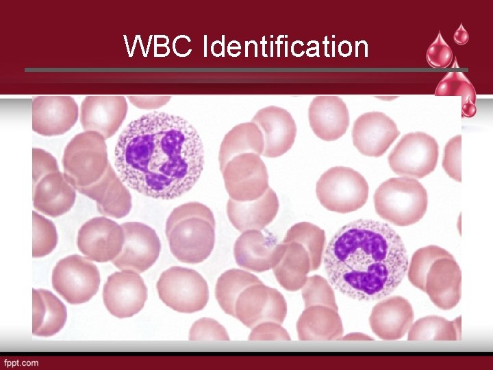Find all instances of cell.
Here are the masks:
<instances>
[{"mask_svg": "<svg viewBox=\"0 0 493 370\" xmlns=\"http://www.w3.org/2000/svg\"><path fill=\"white\" fill-rule=\"evenodd\" d=\"M286 245L285 252L273 271L281 287L288 291H297L307 280L311 260L307 251L300 243L290 242Z\"/></svg>", "mask_w": 493, "mask_h": 370, "instance_id": "83f0119b", "label": "cell"}, {"mask_svg": "<svg viewBox=\"0 0 493 370\" xmlns=\"http://www.w3.org/2000/svg\"><path fill=\"white\" fill-rule=\"evenodd\" d=\"M127 110L124 96L89 95L81 103L79 119L84 131L97 132L106 140L117 132Z\"/></svg>", "mask_w": 493, "mask_h": 370, "instance_id": "e0dca14e", "label": "cell"}, {"mask_svg": "<svg viewBox=\"0 0 493 370\" xmlns=\"http://www.w3.org/2000/svg\"><path fill=\"white\" fill-rule=\"evenodd\" d=\"M286 245L279 243L272 235L259 230L244 231L233 246L237 264L245 269L261 273L275 267L281 259Z\"/></svg>", "mask_w": 493, "mask_h": 370, "instance_id": "2e32d148", "label": "cell"}, {"mask_svg": "<svg viewBox=\"0 0 493 370\" xmlns=\"http://www.w3.org/2000/svg\"><path fill=\"white\" fill-rule=\"evenodd\" d=\"M32 294V334L40 336L55 334L66 323V306L47 290L34 288Z\"/></svg>", "mask_w": 493, "mask_h": 370, "instance_id": "4316f807", "label": "cell"}, {"mask_svg": "<svg viewBox=\"0 0 493 370\" xmlns=\"http://www.w3.org/2000/svg\"><path fill=\"white\" fill-rule=\"evenodd\" d=\"M461 269L454 257L439 258L431 266L425 281V293L443 310L453 308L461 299Z\"/></svg>", "mask_w": 493, "mask_h": 370, "instance_id": "ffe728a7", "label": "cell"}, {"mask_svg": "<svg viewBox=\"0 0 493 370\" xmlns=\"http://www.w3.org/2000/svg\"><path fill=\"white\" fill-rule=\"evenodd\" d=\"M109 164L105 139L97 132L84 131L75 135L64 150V175L74 188L97 182Z\"/></svg>", "mask_w": 493, "mask_h": 370, "instance_id": "5b68a950", "label": "cell"}, {"mask_svg": "<svg viewBox=\"0 0 493 370\" xmlns=\"http://www.w3.org/2000/svg\"><path fill=\"white\" fill-rule=\"evenodd\" d=\"M426 58L429 65L434 68H445L451 64L453 52L449 45L442 38L440 32L429 45Z\"/></svg>", "mask_w": 493, "mask_h": 370, "instance_id": "f35d334b", "label": "cell"}, {"mask_svg": "<svg viewBox=\"0 0 493 370\" xmlns=\"http://www.w3.org/2000/svg\"><path fill=\"white\" fill-rule=\"evenodd\" d=\"M33 258L49 254L56 247L58 234L51 221L33 211Z\"/></svg>", "mask_w": 493, "mask_h": 370, "instance_id": "e575fe53", "label": "cell"}, {"mask_svg": "<svg viewBox=\"0 0 493 370\" xmlns=\"http://www.w3.org/2000/svg\"><path fill=\"white\" fill-rule=\"evenodd\" d=\"M216 223L209 207L197 201L173 210L166 223V235L173 255L188 264L199 263L212 253Z\"/></svg>", "mask_w": 493, "mask_h": 370, "instance_id": "3957f363", "label": "cell"}, {"mask_svg": "<svg viewBox=\"0 0 493 370\" xmlns=\"http://www.w3.org/2000/svg\"><path fill=\"white\" fill-rule=\"evenodd\" d=\"M156 288L160 299L179 312L200 311L209 299L205 279L197 271L182 267H172L164 271Z\"/></svg>", "mask_w": 493, "mask_h": 370, "instance_id": "52a82bcc", "label": "cell"}, {"mask_svg": "<svg viewBox=\"0 0 493 370\" xmlns=\"http://www.w3.org/2000/svg\"><path fill=\"white\" fill-rule=\"evenodd\" d=\"M451 254L437 245H428L417 249L412 255L407 268V277L410 283L422 291H425V281L427 273L439 258Z\"/></svg>", "mask_w": 493, "mask_h": 370, "instance_id": "836d02e7", "label": "cell"}, {"mask_svg": "<svg viewBox=\"0 0 493 370\" xmlns=\"http://www.w3.org/2000/svg\"><path fill=\"white\" fill-rule=\"evenodd\" d=\"M300 341L340 340L343 325L336 310L325 306L305 308L296 322Z\"/></svg>", "mask_w": 493, "mask_h": 370, "instance_id": "484cf974", "label": "cell"}, {"mask_svg": "<svg viewBox=\"0 0 493 370\" xmlns=\"http://www.w3.org/2000/svg\"><path fill=\"white\" fill-rule=\"evenodd\" d=\"M301 289L305 308L325 306L338 310L334 291L325 278L318 275L308 277Z\"/></svg>", "mask_w": 493, "mask_h": 370, "instance_id": "d590c367", "label": "cell"}, {"mask_svg": "<svg viewBox=\"0 0 493 370\" xmlns=\"http://www.w3.org/2000/svg\"><path fill=\"white\" fill-rule=\"evenodd\" d=\"M438 155L436 140L418 131L405 134L390 151L388 161L396 174L420 179L434 171Z\"/></svg>", "mask_w": 493, "mask_h": 370, "instance_id": "ba28073f", "label": "cell"}, {"mask_svg": "<svg viewBox=\"0 0 493 370\" xmlns=\"http://www.w3.org/2000/svg\"><path fill=\"white\" fill-rule=\"evenodd\" d=\"M261 282L256 275L248 271L238 269L227 270L217 280L216 300L226 314L234 317L235 304L241 292L252 284Z\"/></svg>", "mask_w": 493, "mask_h": 370, "instance_id": "f546056e", "label": "cell"}, {"mask_svg": "<svg viewBox=\"0 0 493 370\" xmlns=\"http://www.w3.org/2000/svg\"><path fill=\"white\" fill-rule=\"evenodd\" d=\"M79 108L68 95H40L32 101V129L44 136L62 135L76 123Z\"/></svg>", "mask_w": 493, "mask_h": 370, "instance_id": "9a60e30c", "label": "cell"}, {"mask_svg": "<svg viewBox=\"0 0 493 370\" xmlns=\"http://www.w3.org/2000/svg\"><path fill=\"white\" fill-rule=\"evenodd\" d=\"M94 200L99 213L116 219L127 216L131 208V196L124 182L109 164L103 176L95 183L74 188Z\"/></svg>", "mask_w": 493, "mask_h": 370, "instance_id": "44dd1931", "label": "cell"}, {"mask_svg": "<svg viewBox=\"0 0 493 370\" xmlns=\"http://www.w3.org/2000/svg\"><path fill=\"white\" fill-rule=\"evenodd\" d=\"M108 310L118 318L131 317L139 312L147 299V288L140 275L123 270L110 275L103 291Z\"/></svg>", "mask_w": 493, "mask_h": 370, "instance_id": "5bb4252c", "label": "cell"}, {"mask_svg": "<svg viewBox=\"0 0 493 370\" xmlns=\"http://www.w3.org/2000/svg\"><path fill=\"white\" fill-rule=\"evenodd\" d=\"M282 242H296L302 245L309 255L311 271L319 269L326 242L323 229L309 222H299L290 227Z\"/></svg>", "mask_w": 493, "mask_h": 370, "instance_id": "1f68e13d", "label": "cell"}, {"mask_svg": "<svg viewBox=\"0 0 493 370\" xmlns=\"http://www.w3.org/2000/svg\"><path fill=\"white\" fill-rule=\"evenodd\" d=\"M129 102L135 107L143 110L160 108L171 99V95H127Z\"/></svg>", "mask_w": 493, "mask_h": 370, "instance_id": "b9f144b4", "label": "cell"}, {"mask_svg": "<svg viewBox=\"0 0 493 370\" xmlns=\"http://www.w3.org/2000/svg\"><path fill=\"white\" fill-rule=\"evenodd\" d=\"M462 135L453 136L446 143L442 162L446 173L453 180L461 182Z\"/></svg>", "mask_w": 493, "mask_h": 370, "instance_id": "8d00e7d4", "label": "cell"}, {"mask_svg": "<svg viewBox=\"0 0 493 370\" xmlns=\"http://www.w3.org/2000/svg\"><path fill=\"white\" fill-rule=\"evenodd\" d=\"M340 340L344 341H372L373 338L359 332H353L347 334L346 335L342 336Z\"/></svg>", "mask_w": 493, "mask_h": 370, "instance_id": "ee69618b", "label": "cell"}, {"mask_svg": "<svg viewBox=\"0 0 493 370\" xmlns=\"http://www.w3.org/2000/svg\"><path fill=\"white\" fill-rule=\"evenodd\" d=\"M125 241L119 255L112 262L121 270L142 273L157 260L161 243L155 231L140 222H126L121 225Z\"/></svg>", "mask_w": 493, "mask_h": 370, "instance_id": "7c38bea8", "label": "cell"}, {"mask_svg": "<svg viewBox=\"0 0 493 370\" xmlns=\"http://www.w3.org/2000/svg\"><path fill=\"white\" fill-rule=\"evenodd\" d=\"M435 96H461L462 112L472 116L475 114L476 92L473 85L462 72H449L440 82Z\"/></svg>", "mask_w": 493, "mask_h": 370, "instance_id": "d6a6232c", "label": "cell"}, {"mask_svg": "<svg viewBox=\"0 0 493 370\" xmlns=\"http://www.w3.org/2000/svg\"><path fill=\"white\" fill-rule=\"evenodd\" d=\"M189 339L228 341L229 335L225 328L211 318H201L191 327Z\"/></svg>", "mask_w": 493, "mask_h": 370, "instance_id": "74e56055", "label": "cell"}, {"mask_svg": "<svg viewBox=\"0 0 493 370\" xmlns=\"http://www.w3.org/2000/svg\"><path fill=\"white\" fill-rule=\"evenodd\" d=\"M264 148V137L260 127L252 121L240 123L225 134L220 144V170L234 156L242 153H255L260 156Z\"/></svg>", "mask_w": 493, "mask_h": 370, "instance_id": "f1b7e54d", "label": "cell"}, {"mask_svg": "<svg viewBox=\"0 0 493 370\" xmlns=\"http://www.w3.org/2000/svg\"><path fill=\"white\" fill-rule=\"evenodd\" d=\"M454 41L459 45H465L469 40V34L468 32L464 28L461 23L458 29L455 32L453 35Z\"/></svg>", "mask_w": 493, "mask_h": 370, "instance_id": "7bdbcfd3", "label": "cell"}, {"mask_svg": "<svg viewBox=\"0 0 493 370\" xmlns=\"http://www.w3.org/2000/svg\"><path fill=\"white\" fill-rule=\"evenodd\" d=\"M368 190V183L362 174L342 166L324 172L316 187L320 204L329 211L341 214L362 208L367 201Z\"/></svg>", "mask_w": 493, "mask_h": 370, "instance_id": "8992f818", "label": "cell"}, {"mask_svg": "<svg viewBox=\"0 0 493 370\" xmlns=\"http://www.w3.org/2000/svg\"><path fill=\"white\" fill-rule=\"evenodd\" d=\"M287 314V303L276 288L263 282L252 284L241 292L234 308V317L249 328L265 321L282 324Z\"/></svg>", "mask_w": 493, "mask_h": 370, "instance_id": "8fae6325", "label": "cell"}, {"mask_svg": "<svg viewBox=\"0 0 493 370\" xmlns=\"http://www.w3.org/2000/svg\"><path fill=\"white\" fill-rule=\"evenodd\" d=\"M308 119L315 135L325 141L342 137L349 126V112L345 102L336 95H319L311 101Z\"/></svg>", "mask_w": 493, "mask_h": 370, "instance_id": "603a6c76", "label": "cell"}, {"mask_svg": "<svg viewBox=\"0 0 493 370\" xmlns=\"http://www.w3.org/2000/svg\"><path fill=\"white\" fill-rule=\"evenodd\" d=\"M249 340L290 341L291 337L281 324L275 321H265L252 328Z\"/></svg>", "mask_w": 493, "mask_h": 370, "instance_id": "ab89813d", "label": "cell"}, {"mask_svg": "<svg viewBox=\"0 0 493 370\" xmlns=\"http://www.w3.org/2000/svg\"><path fill=\"white\" fill-rule=\"evenodd\" d=\"M32 156L33 184L47 173L59 171L56 159L47 151L42 149L33 148Z\"/></svg>", "mask_w": 493, "mask_h": 370, "instance_id": "60d3db41", "label": "cell"}, {"mask_svg": "<svg viewBox=\"0 0 493 370\" xmlns=\"http://www.w3.org/2000/svg\"><path fill=\"white\" fill-rule=\"evenodd\" d=\"M251 121L261 130L264 141L262 155L277 158L286 153L294 143L296 125L284 108L270 106L259 110Z\"/></svg>", "mask_w": 493, "mask_h": 370, "instance_id": "d6986e66", "label": "cell"}, {"mask_svg": "<svg viewBox=\"0 0 493 370\" xmlns=\"http://www.w3.org/2000/svg\"><path fill=\"white\" fill-rule=\"evenodd\" d=\"M323 262L334 288L359 301L388 296L401 283L409 264L400 236L388 224L372 219L340 227L327 245Z\"/></svg>", "mask_w": 493, "mask_h": 370, "instance_id": "7a4b0ae2", "label": "cell"}, {"mask_svg": "<svg viewBox=\"0 0 493 370\" xmlns=\"http://www.w3.org/2000/svg\"><path fill=\"white\" fill-rule=\"evenodd\" d=\"M407 340H461V316L453 321L435 315L420 318L409 328Z\"/></svg>", "mask_w": 493, "mask_h": 370, "instance_id": "4dcf8cb0", "label": "cell"}, {"mask_svg": "<svg viewBox=\"0 0 493 370\" xmlns=\"http://www.w3.org/2000/svg\"><path fill=\"white\" fill-rule=\"evenodd\" d=\"M125 235L116 222L101 217L86 221L79 230V250L89 260L105 262L114 260L121 253Z\"/></svg>", "mask_w": 493, "mask_h": 370, "instance_id": "4fadbf2b", "label": "cell"}, {"mask_svg": "<svg viewBox=\"0 0 493 370\" xmlns=\"http://www.w3.org/2000/svg\"><path fill=\"white\" fill-rule=\"evenodd\" d=\"M279 208L278 197L270 187L260 197L249 201L231 198L227 204V214L233 226L239 232L262 230L275 218Z\"/></svg>", "mask_w": 493, "mask_h": 370, "instance_id": "cb8c5ba5", "label": "cell"}, {"mask_svg": "<svg viewBox=\"0 0 493 370\" xmlns=\"http://www.w3.org/2000/svg\"><path fill=\"white\" fill-rule=\"evenodd\" d=\"M220 171L226 190L233 200H255L269 188L266 166L257 153L238 154L229 160Z\"/></svg>", "mask_w": 493, "mask_h": 370, "instance_id": "30bf717a", "label": "cell"}, {"mask_svg": "<svg viewBox=\"0 0 493 370\" xmlns=\"http://www.w3.org/2000/svg\"><path fill=\"white\" fill-rule=\"evenodd\" d=\"M373 200L377 214L396 226L418 222L425 215L428 204L425 187L417 180L408 177L385 180L376 189Z\"/></svg>", "mask_w": 493, "mask_h": 370, "instance_id": "277c9868", "label": "cell"}, {"mask_svg": "<svg viewBox=\"0 0 493 370\" xmlns=\"http://www.w3.org/2000/svg\"><path fill=\"white\" fill-rule=\"evenodd\" d=\"M75 189L60 171L43 175L33 184L36 210L51 217H58L71 210L75 200Z\"/></svg>", "mask_w": 493, "mask_h": 370, "instance_id": "d4e9b609", "label": "cell"}, {"mask_svg": "<svg viewBox=\"0 0 493 370\" xmlns=\"http://www.w3.org/2000/svg\"><path fill=\"white\" fill-rule=\"evenodd\" d=\"M414 319V310L409 301L401 296L393 295L375 304L369 317V324L379 338L394 341L404 336Z\"/></svg>", "mask_w": 493, "mask_h": 370, "instance_id": "7402d4cb", "label": "cell"}, {"mask_svg": "<svg viewBox=\"0 0 493 370\" xmlns=\"http://www.w3.org/2000/svg\"><path fill=\"white\" fill-rule=\"evenodd\" d=\"M100 273L87 258L68 256L58 261L52 272V286L71 304L88 301L97 292Z\"/></svg>", "mask_w": 493, "mask_h": 370, "instance_id": "9c48e42d", "label": "cell"}, {"mask_svg": "<svg viewBox=\"0 0 493 370\" xmlns=\"http://www.w3.org/2000/svg\"><path fill=\"white\" fill-rule=\"evenodd\" d=\"M204 163L203 145L195 127L183 117L164 112L130 122L114 149L122 181L140 194L162 200L188 192Z\"/></svg>", "mask_w": 493, "mask_h": 370, "instance_id": "6da1fadb", "label": "cell"}, {"mask_svg": "<svg viewBox=\"0 0 493 370\" xmlns=\"http://www.w3.org/2000/svg\"><path fill=\"white\" fill-rule=\"evenodd\" d=\"M353 145L362 155L381 156L400 135L396 123L381 112L373 111L360 115L353 123Z\"/></svg>", "mask_w": 493, "mask_h": 370, "instance_id": "ac0fdd59", "label": "cell"}]
</instances>
